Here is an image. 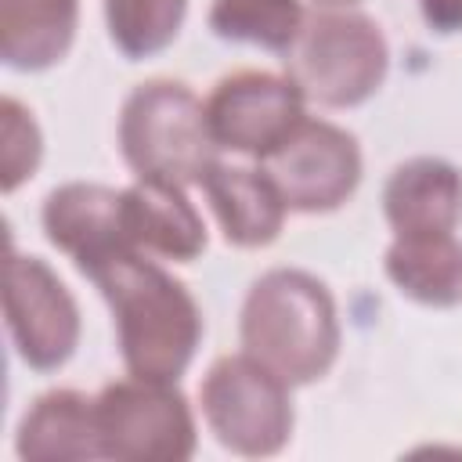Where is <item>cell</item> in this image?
<instances>
[{
    "label": "cell",
    "instance_id": "18",
    "mask_svg": "<svg viewBox=\"0 0 462 462\" xmlns=\"http://www.w3.org/2000/svg\"><path fill=\"white\" fill-rule=\"evenodd\" d=\"M188 14V0H105V25L116 51L130 61L166 51Z\"/></svg>",
    "mask_w": 462,
    "mask_h": 462
},
{
    "label": "cell",
    "instance_id": "4",
    "mask_svg": "<svg viewBox=\"0 0 462 462\" xmlns=\"http://www.w3.org/2000/svg\"><path fill=\"white\" fill-rule=\"evenodd\" d=\"M285 72L307 101L325 108H354L368 101L386 72L390 47L383 29L361 11H318L303 22L285 51Z\"/></svg>",
    "mask_w": 462,
    "mask_h": 462
},
{
    "label": "cell",
    "instance_id": "3",
    "mask_svg": "<svg viewBox=\"0 0 462 462\" xmlns=\"http://www.w3.org/2000/svg\"><path fill=\"white\" fill-rule=\"evenodd\" d=\"M119 152L137 177L202 184L217 166L206 105L180 79H144L119 108Z\"/></svg>",
    "mask_w": 462,
    "mask_h": 462
},
{
    "label": "cell",
    "instance_id": "11",
    "mask_svg": "<svg viewBox=\"0 0 462 462\" xmlns=\"http://www.w3.org/2000/svg\"><path fill=\"white\" fill-rule=\"evenodd\" d=\"M383 213L393 238L448 235L462 220V170L437 155H415L386 177Z\"/></svg>",
    "mask_w": 462,
    "mask_h": 462
},
{
    "label": "cell",
    "instance_id": "21",
    "mask_svg": "<svg viewBox=\"0 0 462 462\" xmlns=\"http://www.w3.org/2000/svg\"><path fill=\"white\" fill-rule=\"evenodd\" d=\"M321 4H357V0H321Z\"/></svg>",
    "mask_w": 462,
    "mask_h": 462
},
{
    "label": "cell",
    "instance_id": "2",
    "mask_svg": "<svg viewBox=\"0 0 462 462\" xmlns=\"http://www.w3.org/2000/svg\"><path fill=\"white\" fill-rule=\"evenodd\" d=\"M242 350L289 386L328 375L339 357V310L321 278L300 267L263 271L242 303Z\"/></svg>",
    "mask_w": 462,
    "mask_h": 462
},
{
    "label": "cell",
    "instance_id": "16",
    "mask_svg": "<svg viewBox=\"0 0 462 462\" xmlns=\"http://www.w3.org/2000/svg\"><path fill=\"white\" fill-rule=\"evenodd\" d=\"M383 267L397 292L422 307L462 303V242L455 238V231L393 238Z\"/></svg>",
    "mask_w": 462,
    "mask_h": 462
},
{
    "label": "cell",
    "instance_id": "14",
    "mask_svg": "<svg viewBox=\"0 0 462 462\" xmlns=\"http://www.w3.org/2000/svg\"><path fill=\"white\" fill-rule=\"evenodd\" d=\"M14 451L25 462H83L101 458L97 408L94 397L79 390H47L40 393L18 422Z\"/></svg>",
    "mask_w": 462,
    "mask_h": 462
},
{
    "label": "cell",
    "instance_id": "5",
    "mask_svg": "<svg viewBox=\"0 0 462 462\" xmlns=\"http://www.w3.org/2000/svg\"><path fill=\"white\" fill-rule=\"evenodd\" d=\"M199 404L209 433L235 455L267 458L292 437L289 383L245 350L224 354L209 365L199 386Z\"/></svg>",
    "mask_w": 462,
    "mask_h": 462
},
{
    "label": "cell",
    "instance_id": "13",
    "mask_svg": "<svg viewBox=\"0 0 462 462\" xmlns=\"http://www.w3.org/2000/svg\"><path fill=\"white\" fill-rule=\"evenodd\" d=\"M206 199L213 206V217L224 231V238L238 249H260L271 245L285 227V199L271 173L263 166H227L217 162L206 180Z\"/></svg>",
    "mask_w": 462,
    "mask_h": 462
},
{
    "label": "cell",
    "instance_id": "1",
    "mask_svg": "<svg viewBox=\"0 0 462 462\" xmlns=\"http://www.w3.org/2000/svg\"><path fill=\"white\" fill-rule=\"evenodd\" d=\"M87 278L112 310L126 372L177 383L202 343V310L188 285L141 249L105 256L87 271Z\"/></svg>",
    "mask_w": 462,
    "mask_h": 462
},
{
    "label": "cell",
    "instance_id": "6",
    "mask_svg": "<svg viewBox=\"0 0 462 462\" xmlns=\"http://www.w3.org/2000/svg\"><path fill=\"white\" fill-rule=\"evenodd\" d=\"M101 458L116 462H184L195 455L199 430L188 397L162 379H116L94 397Z\"/></svg>",
    "mask_w": 462,
    "mask_h": 462
},
{
    "label": "cell",
    "instance_id": "8",
    "mask_svg": "<svg viewBox=\"0 0 462 462\" xmlns=\"http://www.w3.org/2000/svg\"><path fill=\"white\" fill-rule=\"evenodd\" d=\"M4 318L14 354L32 372L61 368L79 346V307L40 256H25L18 249L7 253Z\"/></svg>",
    "mask_w": 462,
    "mask_h": 462
},
{
    "label": "cell",
    "instance_id": "20",
    "mask_svg": "<svg viewBox=\"0 0 462 462\" xmlns=\"http://www.w3.org/2000/svg\"><path fill=\"white\" fill-rule=\"evenodd\" d=\"M419 11L433 32L440 36L462 32V0H419Z\"/></svg>",
    "mask_w": 462,
    "mask_h": 462
},
{
    "label": "cell",
    "instance_id": "12",
    "mask_svg": "<svg viewBox=\"0 0 462 462\" xmlns=\"http://www.w3.org/2000/svg\"><path fill=\"white\" fill-rule=\"evenodd\" d=\"M123 213L130 245L148 256L191 263L206 249V224L195 202L184 195V184L137 177L130 188H123Z\"/></svg>",
    "mask_w": 462,
    "mask_h": 462
},
{
    "label": "cell",
    "instance_id": "9",
    "mask_svg": "<svg viewBox=\"0 0 462 462\" xmlns=\"http://www.w3.org/2000/svg\"><path fill=\"white\" fill-rule=\"evenodd\" d=\"M292 213H332L361 184L357 137L328 119H303L263 162Z\"/></svg>",
    "mask_w": 462,
    "mask_h": 462
},
{
    "label": "cell",
    "instance_id": "19",
    "mask_svg": "<svg viewBox=\"0 0 462 462\" xmlns=\"http://www.w3.org/2000/svg\"><path fill=\"white\" fill-rule=\"evenodd\" d=\"M0 184L4 191L11 195L18 184H25L40 159H43V137H40V126L32 119V112L18 101V97H4L0 101Z\"/></svg>",
    "mask_w": 462,
    "mask_h": 462
},
{
    "label": "cell",
    "instance_id": "17",
    "mask_svg": "<svg viewBox=\"0 0 462 462\" xmlns=\"http://www.w3.org/2000/svg\"><path fill=\"white\" fill-rule=\"evenodd\" d=\"M307 14L300 0H213L209 4V29L227 43H253L263 51L285 54Z\"/></svg>",
    "mask_w": 462,
    "mask_h": 462
},
{
    "label": "cell",
    "instance_id": "7",
    "mask_svg": "<svg viewBox=\"0 0 462 462\" xmlns=\"http://www.w3.org/2000/svg\"><path fill=\"white\" fill-rule=\"evenodd\" d=\"M206 119L217 148L263 162L307 119V97L289 72L238 69L209 90Z\"/></svg>",
    "mask_w": 462,
    "mask_h": 462
},
{
    "label": "cell",
    "instance_id": "10",
    "mask_svg": "<svg viewBox=\"0 0 462 462\" xmlns=\"http://www.w3.org/2000/svg\"><path fill=\"white\" fill-rule=\"evenodd\" d=\"M43 235L54 249H61L79 274L119 249H134L126 235L123 191L94 180H69L43 199Z\"/></svg>",
    "mask_w": 462,
    "mask_h": 462
},
{
    "label": "cell",
    "instance_id": "15",
    "mask_svg": "<svg viewBox=\"0 0 462 462\" xmlns=\"http://www.w3.org/2000/svg\"><path fill=\"white\" fill-rule=\"evenodd\" d=\"M79 25V0H0V58L14 72L58 65Z\"/></svg>",
    "mask_w": 462,
    "mask_h": 462
}]
</instances>
